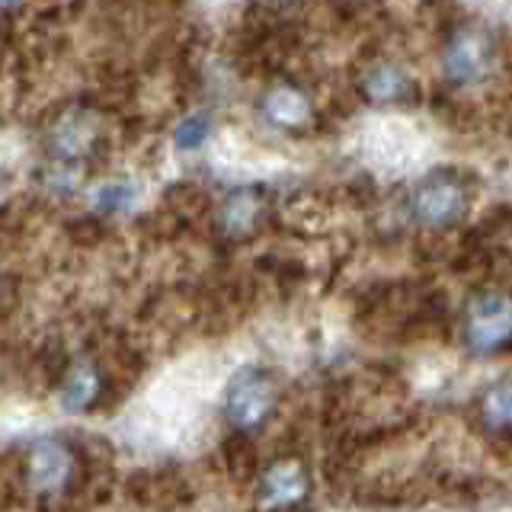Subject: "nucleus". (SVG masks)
<instances>
[{
    "label": "nucleus",
    "mask_w": 512,
    "mask_h": 512,
    "mask_svg": "<svg viewBox=\"0 0 512 512\" xmlns=\"http://www.w3.org/2000/svg\"><path fill=\"white\" fill-rule=\"evenodd\" d=\"M500 45L496 36L480 23H461L448 32L442 48V71L452 87H480L496 74Z\"/></svg>",
    "instance_id": "f257e3e1"
},
{
    "label": "nucleus",
    "mask_w": 512,
    "mask_h": 512,
    "mask_svg": "<svg viewBox=\"0 0 512 512\" xmlns=\"http://www.w3.org/2000/svg\"><path fill=\"white\" fill-rule=\"evenodd\" d=\"M471 205L468 186L455 170H432L413 186L410 212L426 228H452Z\"/></svg>",
    "instance_id": "f03ea898"
},
{
    "label": "nucleus",
    "mask_w": 512,
    "mask_h": 512,
    "mask_svg": "<svg viewBox=\"0 0 512 512\" xmlns=\"http://www.w3.org/2000/svg\"><path fill=\"white\" fill-rule=\"evenodd\" d=\"M272 410H276V384L260 368H244L240 375H234L228 400H224V413L228 423L240 432L260 429Z\"/></svg>",
    "instance_id": "7ed1b4c3"
},
{
    "label": "nucleus",
    "mask_w": 512,
    "mask_h": 512,
    "mask_svg": "<svg viewBox=\"0 0 512 512\" xmlns=\"http://www.w3.org/2000/svg\"><path fill=\"white\" fill-rule=\"evenodd\" d=\"M512 336V311L509 298L500 292L477 295L468 304V320H464V340L477 356H493L509 346Z\"/></svg>",
    "instance_id": "20e7f679"
},
{
    "label": "nucleus",
    "mask_w": 512,
    "mask_h": 512,
    "mask_svg": "<svg viewBox=\"0 0 512 512\" xmlns=\"http://www.w3.org/2000/svg\"><path fill=\"white\" fill-rule=\"evenodd\" d=\"M26 480L29 493L39 500H61L68 487L74 484V455L68 445H61L55 439H42L29 448L26 461Z\"/></svg>",
    "instance_id": "39448f33"
},
{
    "label": "nucleus",
    "mask_w": 512,
    "mask_h": 512,
    "mask_svg": "<svg viewBox=\"0 0 512 512\" xmlns=\"http://www.w3.org/2000/svg\"><path fill=\"white\" fill-rule=\"evenodd\" d=\"M260 116L269 128H276L282 135H301L308 132L314 122V100L311 93L292 84V80H276L260 96Z\"/></svg>",
    "instance_id": "423d86ee"
},
{
    "label": "nucleus",
    "mask_w": 512,
    "mask_h": 512,
    "mask_svg": "<svg viewBox=\"0 0 512 512\" xmlns=\"http://www.w3.org/2000/svg\"><path fill=\"white\" fill-rule=\"evenodd\" d=\"M308 493H311L308 471H304L298 461H279L263 474L260 506L269 512H285V509L301 506L308 500Z\"/></svg>",
    "instance_id": "0eeeda50"
},
{
    "label": "nucleus",
    "mask_w": 512,
    "mask_h": 512,
    "mask_svg": "<svg viewBox=\"0 0 512 512\" xmlns=\"http://www.w3.org/2000/svg\"><path fill=\"white\" fill-rule=\"evenodd\" d=\"M93 141H96V132H93V122L84 116V112H68V116H61L52 128V157H58V164L64 170H74L80 160H84L90 151H93Z\"/></svg>",
    "instance_id": "6e6552de"
},
{
    "label": "nucleus",
    "mask_w": 512,
    "mask_h": 512,
    "mask_svg": "<svg viewBox=\"0 0 512 512\" xmlns=\"http://www.w3.org/2000/svg\"><path fill=\"white\" fill-rule=\"evenodd\" d=\"M359 87L365 93V100L375 106H404L413 100V90H416L410 74L394 61H381L375 68H368Z\"/></svg>",
    "instance_id": "1a4fd4ad"
},
{
    "label": "nucleus",
    "mask_w": 512,
    "mask_h": 512,
    "mask_svg": "<svg viewBox=\"0 0 512 512\" xmlns=\"http://www.w3.org/2000/svg\"><path fill=\"white\" fill-rule=\"evenodd\" d=\"M256 218H260V199H256L253 192H247V189L231 192V199L224 202V208H221V228L228 231L231 237L253 231Z\"/></svg>",
    "instance_id": "9d476101"
},
{
    "label": "nucleus",
    "mask_w": 512,
    "mask_h": 512,
    "mask_svg": "<svg viewBox=\"0 0 512 512\" xmlns=\"http://www.w3.org/2000/svg\"><path fill=\"white\" fill-rule=\"evenodd\" d=\"M96 394H100V378H96V368L93 365H77L71 368V375L68 381H64V388H61V404L64 410H87Z\"/></svg>",
    "instance_id": "9b49d317"
},
{
    "label": "nucleus",
    "mask_w": 512,
    "mask_h": 512,
    "mask_svg": "<svg viewBox=\"0 0 512 512\" xmlns=\"http://www.w3.org/2000/svg\"><path fill=\"white\" fill-rule=\"evenodd\" d=\"M208 138H212V119H208L205 112H192V116H186L173 132L176 151H186V154L205 148Z\"/></svg>",
    "instance_id": "f8f14e48"
},
{
    "label": "nucleus",
    "mask_w": 512,
    "mask_h": 512,
    "mask_svg": "<svg viewBox=\"0 0 512 512\" xmlns=\"http://www.w3.org/2000/svg\"><path fill=\"white\" fill-rule=\"evenodd\" d=\"M135 202V189L132 183H122V180H112V183H103L96 189L93 196V208L100 215H116V212H125L128 205Z\"/></svg>",
    "instance_id": "ddd939ff"
},
{
    "label": "nucleus",
    "mask_w": 512,
    "mask_h": 512,
    "mask_svg": "<svg viewBox=\"0 0 512 512\" xmlns=\"http://www.w3.org/2000/svg\"><path fill=\"white\" fill-rule=\"evenodd\" d=\"M487 423L493 429H506L509 426V381H500L487 394Z\"/></svg>",
    "instance_id": "4468645a"
},
{
    "label": "nucleus",
    "mask_w": 512,
    "mask_h": 512,
    "mask_svg": "<svg viewBox=\"0 0 512 512\" xmlns=\"http://www.w3.org/2000/svg\"><path fill=\"white\" fill-rule=\"evenodd\" d=\"M20 4H23V0H0V13H10V10L20 7Z\"/></svg>",
    "instance_id": "2eb2a0df"
}]
</instances>
